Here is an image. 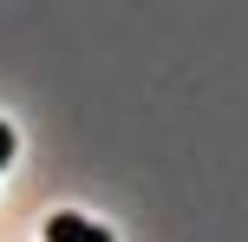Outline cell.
Segmentation results:
<instances>
[{
	"mask_svg": "<svg viewBox=\"0 0 248 242\" xmlns=\"http://www.w3.org/2000/svg\"><path fill=\"white\" fill-rule=\"evenodd\" d=\"M46 242H118L105 223H85V216H72V210H59V216L46 223Z\"/></svg>",
	"mask_w": 248,
	"mask_h": 242,
	"instance_id": "obj_1",
	"label": "cell"
},
{
	"mask_svg": "<svg viewBox=\"0 0 248 242\" xmlns=\"http://www.w3.org/2000/svg\"><path fill=\"white\" fill-rule=\"evenodd\" d=\"M0 164H13V125H0Z\"/></svg>",
	"mask_w": 248,
	"mask_h": 242,
	"instance_id": "obj_2",
	"label": "cell"
}]
</instances>
